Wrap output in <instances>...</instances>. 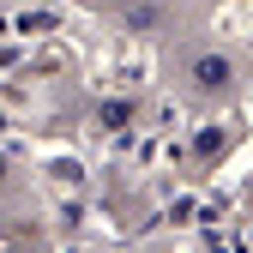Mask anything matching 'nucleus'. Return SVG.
<instances>
[{
  "label": "nucleus",
  "instance_id": "obj_1",
  "mask_svg": "<svg viewBox=\"0 0 253 253\" xmlns=\"http://www.w3.org/2000/svg\"><path fill=\"white\" fill-rule=\"evenodd\" d=\"M193 73H199V84H205V90H217V84H229V60H217V54H205V60H199Z\"/></svg>",
  "mask_w": 253,
  "mask_h": 253
}]
</instances>
